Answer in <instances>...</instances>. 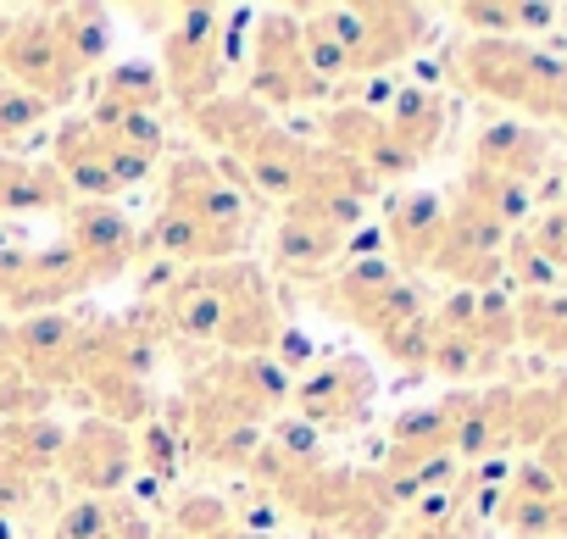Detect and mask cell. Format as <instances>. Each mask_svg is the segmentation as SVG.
Here are the masks:
<instances>
[]
</instances>
